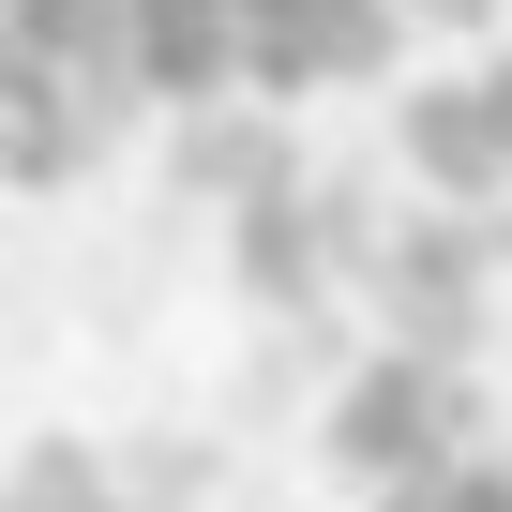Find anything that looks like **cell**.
<instances>
[{
  "mask_svg": "<svg viewBox=\"0 0 512 512\" xmlns=\"http://www.w3.org/2000/svg\"><path fill=\"white\" fill-rule=\"evenodd\" d=\"M196 482H211V452H181V437L121 452V497H136V512H196Z\"/></svg>",
  "mask_w": 512,
  "mask_h": 512,
  "instance_id": "cell-9",
  "label": "cell"
},
{
  "mask_svg": "<svg viewBox=\"0 0 512 512\" xmlns=\"http://www.w3.org/2000/svg\"><path fill=\"white\" fill-rule=\"evenodd\" d=\"M377 211H362V181H256V196H226V287L256 302V317H317V287L332 272H377Z\"/></svg>",
  "mask_w": 512,
  "mask_h": 512,
  "instance_id": "cell-1",
  "label": "cell"
},
{
  "mask_svg": "<svg viewBox=\"0 0 512 512\" xmlns=\"http://www.w3.org/2000/svg\"><path fill=\"white\" fill-rule=\"evenodd\" d=\"M482 121H497V151H512V61H482Z\"/></svg>",
  "mask_w": 512,
  "mask_h": 512,
  "instance_id": "cell-11",
  "label": "cell"
},
{
  "mask_svg": "<svg viewBox=\"0 0 512 512\" xmlns=\"http://www.w3.org/2000/svg\"><path fill=\"white\" fill-rule=\"evenodd\" d=\"M512 241H482V211L452 196L437 226H407V241H377V317H392V347H437V362H467L482 347V272H497Z\"/></svg>",
  "mask_w": 512,
  "mask_h": 512,
  "instance_id": "cell-3",
  "label": "cell"
},
{
  "mask_svg": "<svg viewBox=\"0 0 512 512\" xmlns=\"http://www.w3.org/2000/svg\"><path fill=\"white\" fill-rule=\"evenodd\" d=\"M317 452L377 497V482H407V467H452V452H482V392L437 362V347H377L362 377H332V407H317Z\"/></svg>",
  "mask_w": 512,
  "mask_h": 512,
  "instance_id": "cell-2",
  "label": "cell"
},
{
  "mask_svg": "<svg viewBox=\"0 0 512 512\" xmlns=\"http://www.w3.org/2000/svg\"><path fill=\"white\" fill-rule=\"evenodd\" d=\"M392 0H241V46H256V91H332V76H377L392 61Z\"/></svg>",
  "mask_w": 512,
  "mask_h": 512,
  "instance_id": "cell-4",
  "label": "cell"
},
{
  "mask_svg": "<svg viewBox=\"0 0 512 512\" xmlns=\"http://www.w3.org/2000/svg\"><path fill=\"white\" fill-rule=\"evenodd\" d=\"M91 136H106V106L76 91V61H31L16 46V91H0V166H16V196H61L91 166Z\"/></svg>",
  "mask_w": 512,
  "mask_h": 512,
  "instance_id": "cell-5",
  "label": "cell"
},
{
  "mask_svg": "<svg viewBox=\"0 0 512 512\" xmlns=\"http://www.w3.org/2000/svg\"><path fill=\"white\" fill-rule=\"evenodd\" d=\"M16 512H136V497H121V467L91 437H31L16 452Z\"/></svg>",
  "mask_w": 512,
  "mask_h": 512,
  "instance_id": "cell-8",
  "label": "cell"
},
{
  "mask_svg": "<svg viewBox=\"0 0 512 512\" xmlns=\"http://www.w3.org/2000/svg\"><path fill=\"white\" fill-rule=\"evenodd\" d=\"M452 512H512V467H497V452H467V467H452Z\"/></svg>",
  "mask_w": 512,
  "mask_h": 512,
  "instance_id": "cell-10",
  "label": "cell"
},
{
  "mask_svg": "<svg viewBox=\"0 0 512 512\" xmlns=\"http://www.w3.org/2000/svg\"><path fill=\"white\" fill-rule=\"evenodd\" d=\"M407 166H422L437 196H467V211H497V196H512V151H497V121H482V76L407 91Z\"/></svg>",
  "mask_w": 512,
  "mask_h": 512,
  "instance_id": "cell-6",
  "label": "cell"
},
{
  "mask_svg": "<svg viewBox=\"0 0 512 512\" xmlns=\"http://www.w3.org/2000/svg\"><path fill=\"white\" fill-rule=\"evenodd\" d=\"M166 166H181V196H256V181H287L302 151L272 136V106H226L211 91V106H181V151Z\"/></svg>",
  "mask_w": 512,
  "mask_h": 512,
  "instance_id": "cell-7",
  "label": "cell"
}]
</instances>
